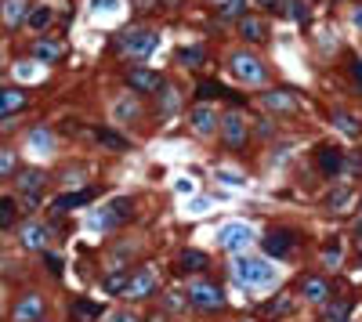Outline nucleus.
<instances>
[{
	"label": "nucleus",
	"instance_id": "nucleus-1",
	"mask_svg": "<svg viewBox=\"0 0 362 322\" xmlns=\"http://www.w3.org/2000/svg\"><path fill=\"white\" fill-rule=\"evenodd\" d=\"M236 275H239L243 286H272V279H276V272H272L265 261H254V257H239Z\"/></svg>",
	"mask_w": 362,
	"mask_h": 322
},
{
	"label": "nucleus",
	"instance_id": "nucleus-2",
	"mask_svg": "<svg viewBox=\"0 0 362 322\" xmlns=\"http://www.w3.org/2000/svg\"><path fill=\"white\" fill-rule=\"evenodd\" d=\"M156 44H160V36L152 33V29H134V33H123V40H120L123 55H131V58H145L149 51H156Z\"/></svg>",
	"mask_w": 362,
	"mask_h": 322
},
{
	"label": "nucleus",
	"instance_id": "nucleus-3",
	"mask_svg": "<svg viewBox=\"0 0 362 322\" xmlns=\"http://www.w3.org/2000/svg\"><path fill=\"white\" fill-rule=\"evenodd\" d=\"M189 297H192V304L200 308V312H217L225 301H221V290L217 286H210V282H192L189 286Z\"/></svg>",
	"mask_w": 362,
	"mask_h": 322
},
{
	"label": "nucleus",
	"instance_id": "nucleus-4",
	"mask_svg": "<svg viewBox=\"0 0 362 322\" xmlns=\"http://www.w3.org/2000/svg\"><path fill=\"white\" fill-rule=\"evenodd\" d=\"M232 73L239 76V80H247V84H261L265 80V69H261V62H257L254 55H232Z\"/></svg>",
	"mask_w": 362,
	"mask_h": 322
},
{
	"label": "nucleus",
	"instance_id": "nucleus-5",
	"mask_svg": "<svg viewBox=\"0 0 362 322\" xmlns=\"http://www.w3.org/2000/svg\"><path fill=\"white\" fill-rule=\"evenodd\" d=\"M15 185H19V192L25 199L36 203V199H40V192H44V185H47V177H44V171H36V166H33V171H19Z\"/></svg>",
	"mask_w": 362,
	"mask_h": 322
},
{
	"label": "nucleus",
	"instance_id": "nucleus-6",
	"mask_svg": "<svg viewBox=\"0 0 362 322\" xmlns=\"http://www.w3.org/2000/svg\"><path fill=\"white\" fill-rule=\"evenodd\" d=\"M221 138H225V145H228V149H239V145H247V123H243V116H239V112L225 116Z\"/></svg>",
	"mask_w": 362,
	"mask_h": 322
},
{
	"label": "nucleus",
	"instance_id": "nucleus-7",
	"mask_svg": "<svg viewBox=\"0 0 362 322\" xmlns=\"http://www.w3.org/2000/svg\"><path fill=\"white\" fill-rule=\"evenodd\" d=\"M127 84H131L134 91H141V95H152V91H160V87H163L156 69H131V73H127Z\"/></svg>",
	"mask_w": 362,
	"mask_h": 322
},
{
	"label": "nucleus",
	"instance_id": "nucleus-8",
	"mask_svg": "<svg viewBox=\"0 0 362 322\" xmlns=\"http://www.w3.org/2000/svg\"><path fill=\"white\" fill-rule=\"evenodd\" d=\"M217 243H221L225 250H239V247H247V243H254V232L247 225H228V228H221Z\"/></svg>",
	"mask_w": 362,
	"mask_h": 322
},
{
	"label": "nucleus",
	"instance_id": "nucleus-9",
	"mask_svg": "<svg viewBox=\"0 0 362 322\" xmlns=\"http://www.w3.org/2000/svg\"><path fill=\"white\" fill-rule=\"evenodd\" d=\"M189 120H192V127H196V134H210L217 127V112L210 106H196L189 112Z\"/></svg>",
	"mask_w": 362,
	"mask_h": 322
},
{
	"label": "nucleus",
	"instance_id": "nucleus-10",
	"mask_svg": "<svg viewBox=\"0 0 362 322\" xmlns=\"http://www.w3.org/2000/svg\"><path fill=\"white\" fill-rule=\"evenodd\" d=\"M293 232H272V236L265 239V250L272 253V257H287L290 250H293Z\"/></svg>",
	"mask_w": 362,
	"mask_h": 322
},
{
	"label": "nucleus",
	"instance_id": "nucleus-11",
	"mask_svg": "<svg viewBox=\"0 0 362 322\" xmlns=\"http://www.w3.org/2000/svg\"><path fill=\"white\" fill-rule=\"evenodd\" d=\"M44 312V301L36 297V293H29V297H22L19 308H15V322H36Z\"/></svg>",
	"mask_w": 362,
	"mask_h": 322
},
{
	"label": "nucleus",
	"instance_id": "nucleus-12",
	"mask_svg": "<svg viewBox=\"0 0 362 322\" xmlns=\"http://www.w3.org/2000/svg\"><path fill=\"white\" fill-rule=\"evenodd\" d=\"M47 239H51V232H47L44 225H25V228H22V243H25L29 250H44Z\"/></svg>",
	"mask_w": 362,
	"mask_h": 322
},
{
	"label": "nucleus",
	"instance_id": "nucleus-13",
	"mask_svg": "<svg viewBox=\"0 0 362 322\" xmlns=\"http://www.w3.org/2000/svg\"><path fill=\"white\" fill-rule=\"evenodd\" d=\"M319 166H322V174H337L344 166V152L341 149H322L319 152Z\"/></svg>",
	"mask_w": 362,
	"mask_h": 322
},
{
	"label": "nucleus",
	"instance_id": "nucleus-14",
	"mask_svg": "<svg viewBox=\"0 0 362 322\" xmlns=\"http://www.w3.org/2000/svg\"><path fill=\"white\" fill-rule=\"evenodd\" d=\"M25 11H29V8H25V0H8V4H4V22L15 29V25H22L25 18H29Z\"/></svg>",
	"mask_w": 362,
	"mask_h": 322
},
{
	"label": "nucleus",
	"instance_id": "nucleus-15",
	"mask_svg": "<svg viewBox=\"0 0 362 322\" xmlns=\"http://www.w3.org/2000/svg\"><path fill=\"white\" fill-rule=\"evenodd\" d=\"M239 33L247 36V40H265V22L254 18V15H243L239 18Z\"/></svg>",
	"mask_w": 362,
	"mask_h": 322
},
{
	"label": "nucleus",
	"instance_id": "nucleus-16",
	"mask_svg": "<svg viewBox=\"0 0 362 322\" xmlns=\"http://www.w3.org/2000/svg\"><path fill=\"white\" fill-rule=\"evenodd\" d=\"M152 279H156V275H152V268H141V272L131 279L127 293H131V297H141V293H149V290H152Z\"/></svg>",
	"mask_w": 362,
	"mask_h": 322
},
{
	"label": "nucleus",
	"instance_id": "nucleus-17",
	"mask_svg": "<svg viewBox=\"0 0 362 322\" xmlns=\"http://www.w3.org/2000/svg\"><path fill=\"white\" fill-rule=\"evenodd\" d=\"M25 106V95L22 91H0V116H11Z\"/></svg>",
	"mask_w": 362,
	"mask_h": 322
},
{
	"label": "nucleus",
	"instance_id": "nucleus-18",
	"mask_svg": "<svg viewBox=\"0 0 362 322\" xmlns=\"http://www.w3.org/2000/svg\"><path fill=\"white\" fill-rule=\"evenodd\" d=\"M58 55H62V47L55 40H36V47H33V58L36 62H55Z\"/></svg>",
	"mask_w": 362,
	"mask_h": 322
},
{
	"label": "nucleus",
	"instance_id": "nucleus-19",
	"mask_svg": "<svg viewBox=\"0 0 362 322\" xmlns=\"http://www.w3.org/2000/svg\"><path fill=\"white\" fill-rule=\"evenodd\" d=\"M73 315L84 319V322H90V319L101 315V304H98V301H73Z\"/></svg>",
	"mask_w": 362,
	"mask_h": 322
},
{
	"label": "nucleus",
	"instance_id": "nucleus-20",
	"mask_svg": "<svg viewBox=\"0 0 362 322\" xmlns=\"http://www.w3.org/2000/svg\"><path fill=\"white\" fill-rule=\"evenodd\" d=\"M51 18H55V11H51L47 4H40V8H33V11H29V18H25V22H29L33 29H47Z\"/></svg>",
	"mask_w": 362,
	"mask_h": 322
},
{
	"label": "nucleus",
	"instance_id": "nucleus-21",
	"mask_svg": "<svg viewBox=\"0 0 362 322\" xmlns=\"http://www.w3.org/2000/svg\"><path fill=\"white\" fill-rule=\"evenodd\" d=\"M206 264H210V261H206V253H200V250H185V253H181V268H192V272H203Z\"/></svg>",
	"mask_w": 362,
	"mask_h": 322
},
{
	"label": "nucleus",
	"instance_id": "nucleus-22",
	"mask_svg": "<svg viewBox=\"0 0 362 322\" xmlns=\"http://www.w3.org/2000/svg\"><path fill=\"white\" fill-rule=\"evenodd\" d=\"M304 297L308 301H326V282H322V279H304Z\"/></svg>",
	"mask_w": 362,
	"mask_h": 322
},
{
	"label": "nucleus",
	"instance_id": "nucleus-23",
	"mask_svg": "<svg viewBox=\"0 0 362 322\" xmlns=\"http://www.w3.org/2000/svg\"><path fill=\"white\" fill-rule=\"evenodd\" d=\"M90 196H95V192H76V196H62L58 203H55V210H69V207H84V203H90Z\"/></svg>",
	"mask_w": 362,
	"mask_h": 322
},
{
	"label": "nucleus",
	"instance_id": "nucleus-24",
	"mask_svg": "<svg viewBox=\"0 0 362 322\" xmlns=\"http://www.w3.org/2000/svg\"><path fill=\"white\" fill-rule=\"evenodd\" d=\"M51 145H55V138H51L47 131H40V127L29 134V149H33V152H51Z\"/></svg>",
	"mask_w": 362,
	"mask_h": 322
},
{
	"label": "nucleus",
	"instance_id": "nucleus-25",
	"mask_svg": "<svg viewBox=\"0 0 362 322\" xmlns=\"http://www.w3.org/2000/svg\"><path fill=\"white\" fill-rule=\"evenodd\" d=\"M127 286H131V272H116L106 279V293H127Z\"/></svg>",
	"mask_w": 362,
	"mask_h": 322
},
{
	"label": "nucleus",
	"instance_id": "nucleus-26",
	"mask_svg": "<svg viewBox=\"0 0 362 322\" xmlns=\"http://www.w3.org/2000/svg\"><path fill=\"white\" fill-rule=\"evenodd\" d=\"M15 214H19V207H15V199H8V196H0V228H8V225H15Z\"/></svg>",
	"mask_w": 362,
	"mask_h": 322
},
{
	"label": "nucleus",
	"instance_id": "nucleus-27",
	"mask_svg": "<svg viewBox=\"0 0 362 322\" xmlns=\"http://www.w3.org/2000/svg\"><path fill=\"white\" fill-rule=\"evenodd\" d=\"M265 106H268V109L287 112V109H297V101H293L290 95H276V91H272V95H265Z\"/></svg>",
	"mask_w": 362,
	"mask_h": 322
},
{
	"label": "nucleus",
	"instance_id": "nucleus-28",
	"mask_svg": "<svg viewBox=\"0 0 362 322\" xmlns=\"http://www.w3.org/2000/svg\"><path fill=\"white\" fill-rule=\"evenodd\" d=\"M333 123H337L344 134H359V120H355V116H348V112H333Z\"/></svg>",
	"mask_w": 362,
	"mask_h": 322
},
{
	"label": "nucleus",
	"instance_id": "nucleus-29",
	"mask_svg": "<svg viewBox=\"0 0 362 322\" xmlns=\"http://www.w3.org/2000/svg\"><path fill=\"white\" fill-rule=\"evenodd\" d=\"M178 58L185 62V66H200V62H203V47H181Z\"/></svg>",
	"mask_w": 362,
	"mask_h": 322
},
{
	"label": "nucleus",
	"instance_id": "nucleus-30",
	"mask_svg": "<svg viewBox=\"0 0 362 322\" xmlns=\"http://www.w3.org/2000/svg\"><path fill=\"white\" fill-rule=\"evenodd\" d=\"M95 138L101 141V145H109V149H127V141L120 134H112V131H95Z\"/></svg>",
	"mask_w": 362,
	"mask_h": 322
},
{
	"label": "nucleus",
	"instance_id": "nucleus-31",
	"mask_svg": "<svg viewBox=\"0 0 362 322\" xmlns=\"http://www.w3.org/2000/svg\"><path fill=\"white\" fill-rule=\"evenodd\" d=\"M200 98H214V95H228L221 84H214V80H206V84H200V91H196ZM228 98H236V95H228Z\"/></svg>",
	"mask_w": 362,
	"mask_h": 322
},
{
	"label": "nucleus",
	"instance_id": "nucleus-32",
	"mask_svg": "<svg viewBox=\"0 0 362 322\" xmlns=\"http://www.w3.org/2000/svg\"><path fill=\"white\" fill-rule=\"evenodd\" d=\"M243 11H247V0H228V4L221 8L225 18H243Z\"/></svg>",
	"mask_w": 362,
	"mask_h": 322
},
{
	"label": "nucleus",
	"instance_id": "nucleus-33",
	"mask_svg": "<svg viewBox=\"0 0 362 322\" xmlns=\"http://www.w3.org/2000/svg\"><path fill=\"white\" fill-rule=\"evenodd\" d=\"M348 312H352V304H337V308H330V312H326V322H344Z\"/></svg>",
	"mask_w": 362,
	"mask_h": 322
},
{
	"label": "nucleus",
	"instance_id": "nucleus-34",
	"mask_svg": "<svg viewBox=\"0 0 362 322\" xmlns=\"http://www.w3.org/2000/svg\"><path fill=\"white\" fill-rule=\"evenodd\" d=\"M287 11H290V18H297V22H304V15H308V8L301 4V0H287Z\"/></svg>",
	"mask_w": 362,
	"mask_h": 322
},
{
	"label": "nucleus",
	"instance_id": "nucleus-35",
	"mask_svg": "<svg viewBox=\"0 0 362 322\" xmlns=\"http://www.w3.org/2000/svg\"><path fill=\"white\" fill-rule=\"evenodd\" d=\"M15 171V152H0V174Z\"/></svg>",
	"mask_w": 362,
	"mask_h": 322
},
{
	"label": "nucleus",
	"instance_id": "nucleus-36",
	"mask_svg": "<svg viewBox=\"0 0 362 322\" xmlns=\"http://www.w3.org/2000/svg\"><path fill=\"white\" fill-rule=\"evenodd\" d=\"M326 264H333V268L341 264V247H337V243H333V247H326Z\"/></svg>",
	"mask_w": 362,
	"mask_h": 322
},
{
	"label": "nucleus",
	"instance_id": "nucleus-37",
	"mask_svg": "<svg viewBox=\"0 0 362 322\" xmlns=\"http://www.w3.org/2000/svg\"><path fill=\"white\" fill-rule=\"evenodd\" d=\"M90 8H95V11H116V8H120V0H95Z\"/></svg>",
	"mask_w": 362,
	"mask_h": 322
},
{
	"label": "nucleus",
	"instance_id": "nucleus-38",
	"mask_svg": "<svg viewBox=\"0 0 362 322\" xmlns=\"http://www.w3.org/2000/svg\"><path fill=\"white\" fill-rule=\"evenodd\" d=\"M287 308H290V304H287V297H279V304H268L265 312H268V315H282V312H287Z\"/></svg>",
	"mask_w": 362,
	"mask_h": 322
},
{
	"label": "nucleus",
	"instance_id": "nucleus-39",
	"mask_svg": "<svg viewBox=\"0 0 362 322\" xmlns=\"http://www.w3.org/2000/svg\"><path fill=\"white\" fill-rule=\"evenodd\" d=\"M109 322H138L131 312H116V315H109Z\"/></svg>",
	"mask_w": 362,
	"mask_h": 322
},
{
	"label": "nucleus",
	"instance_id": "nucleus-40",
	"mask_svg": "<svg viewBox=\"0 0 362 322\" xmlns=\"http://www.w3.org/2000/svg\"><path fill=\"white\" fill-rule=\"evenodd\" d=\"M47 264H51V272H55V275H62V257H51L47 253Z\"/></svg>",
	"mask_w": 362,
	"mask_h": 322
},
{
	"label": "nucleus",
	"instance_id": "nucleus-41",
	"mask_svg": "<svg viewBox=\"0 0 362 322\" xmlns=\"http://www.w3.org/2000/svg\"><path fill=\"white\" fill-rule=\"evenodd\" d=\"M355 80L362 84V62H355Z\"/></svg>",
	"mask_w": 362,
	"mask_h": 322
},
{
	"label": "nucleus",
	"instance_id": "nucleus-42",
	"mask_svg": "<svg viewBox=\"0 0 362 322\" xmlns=\"http://www.w3.org/2000/svg\"><path fill=\"white\" fill-rule=\"evenodd\" d=\"M261 4H265V8H279V4H282V0H261Z\"/></svg>",
	"mask_w": 362,
	"mask_h": 322
},
{
	"label": "nucleus",
	"instance_id": "nucleus-43",
	"mask_svg": "<svg viewBox=\"0 0 362 322\" xmlns=\"http://www.w3.org/2000/svg\"><path fill=\"white\" fill-rule=\"evenodd\" d=\"M355 236H359V239H362V221H359V228H355Z\"/></svg>",
	"mask_w": 362,
	"mask_h": 322
},
{
	"label": "nucleus",
	"instance_id": "nucleus-44",
	"mask_svg": "<svg viewBox=\"0 0 362 322\" xmlns=\"http://www.w3.org/2000/svg\"><path fill=\"white\" fill-rule=\"evenodd\" d=\"M152 322H163V319H152Z\"/></svg>",
	"mask_w": 362,
	"mask_h": 322
}]
</instances>
